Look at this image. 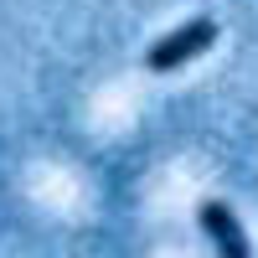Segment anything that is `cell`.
Listing matches in <instances>:
<instances>
[{
    "label": "cell",
    "instance_id": "obj_1",
    "mask_svg": "<svg viewBox=\"0 0 258 258\" xmlns=\"http://www.w3.org/2000/svg\"><path fill=\"white\" fill-rule=\"evenodd\" d=\"M212 41H217V26H212L207 16H197V21H186V26H176V31H165L155 47L145 52V68H150V73H176V68H186L197 52H207Z\"/></svg>",
    "mask_w": 258,
    "mask_h": 258
},
{
    "label": "cell",
    "instance_id": "obj_2",
    "mask_svg": "<svg viewBox=\"0 0 258 258\" xmlns=\"http://www.w3.org/2000/svg\"><path fill=\"white\" fill-rule=\"evenodd\" d=\"M197 222H202V232L212 238L217 258H248V253H253V248H248V232H243V222H238V212H232L227 202H202V207H197Z\"/></svg>",
    "mask_w": 258,
    "mask_h": 258
}]
</instances>
